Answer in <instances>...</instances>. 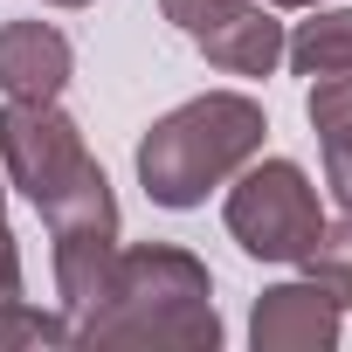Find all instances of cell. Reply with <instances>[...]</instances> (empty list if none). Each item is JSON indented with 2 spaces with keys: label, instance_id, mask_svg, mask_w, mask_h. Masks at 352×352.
Wrapping results in <instances>:
<instances>
[{
  "label": "cell",
  "instance_id": "obj_7",
  "mask_svg": "<svg viewBox=\"0 0 352 352\" xmlns=\"http://www.w3.org/2000/svg\"><path fill=\"white\" fill-rule=\"evenodd\" d=\"M221 76H270L283 63V21L270 0H242V8H228L221 21H208L201 35H187Z\"/></svg>",
  "mask_w": 352,
  "mask_h": 352
},
{
  "label": "cell",
  "instance_id": "obj_10",
  "mask_svg": "<svg viewBox=\"0 0 352 352\" xmlns=\"http://www.w3.org/2000/svg\"><path fill=\"white\" fill-rule=\"evenodd\" d=\"M14 345H76V318L69 311H42L28 297H8L0 304V352H14Z\"/></svg>",
  "mask_w": 352,
  "mask_h": 352
},
{
  "label": "cell",
  "instance_id": "obj_13",
  "mask_svg": "<svg viewBox=\"0 0 352 352\" xmlns=\"http://www.w3.org/2000/svg\"><path fill=\"white\" fill-rule=\"evenodd\" d=\"M228 8H242V0H159V14L180 28V35H201L208 21H221Z\"/></svg>",
  "mask_w": 352,
  "mask_h": 352
},
{
  "label": "cell",
  "instance_id": "obj_15",
  "mask_svg": "<svg viewBox=\"0 0 352 352\" xmlns=\"http://www.w3.org/2000/svg\"><path fill=\"white\" fill-rule=\"evenodd\" d=\"M270 8L283 14V8H324V0H270Z\"/></svg>",
  "mask_w": 352,
  "mask_h": 352
},
{
  "label": "cell",
  "instance_id": "obj_17",
  "mask_svg": "<svg viewBox=\"0 0 352 352\" xmlns=\"http://www.w3.org/2000/svg\"><path fill=\"white\" fill-rule=\"evenodd\" d=\"M49 8H90V0H49Z\"/></svg>",
  "mask_w": 352,
  "mask_h": 352
},
{
  "label": "cell",
  "instance_id": "obj_6",
  "mask_svg": "<svg viewBox=\"0 0 352 352\" xmlns=\"http://www.w3.org/2000/svg\"><path fill=\"white\" fill-rule=\"evenodd\" d=\"M76 76V49L56 21H0V97L56 104Z\"/></svg>",
  "mask_w": 352,
  "mask_h": 352
},
{
  "label": "cell",
  "instance_id": "obj_3",
  "mask_svg": "<svg viewBox=\"0 0 352 352\" xmlns=\"http://www.w3.org/2000/svg\"><path fill=\"white\" fill-rule=\"evenodd\" d=\"M221 228L256 263H304V249L324 228L318 180H311L297 159H263L256 152L235 180L221 187Z\"/></svg>",
  "mask_w": 352,
  "mask_h": 352
},
{
  "label": "cell",
  "instance_id": "obj_11",
  "mask_svg": "<svg viewBox=\"0 0 352 352\" xmlns=\"http://www.w3.org/2000/svg\"><path fill=\"white\" fill-rule=\"evenodd\" d=\"M304 118H311L318 138H331V131L352 124V63L324 69V76H304Z\"/></svg>",
  "mask_w": 352,
  "mask_h": 352
},
{
  "label": "cell",
  "instance_id": "obj_5",
  "mask_svg": "<svg viewBox=\"0 0 352 352\" xmlns=\"http://www.w3.org/2000/svg\"><path fill=\"white\" fill-rule=\"evenodd\" d=\"M345 331V311L324 283L311 276H290V283H270L249 311V345L256 352H331Z\"/></svg>",
  "mask_w": 352,
  "mask_h": 352
},
{
  "label": "cell",
  "instance_id": "obj_9",
  "mask_svg": "<svg viewBox=\"0 0 352 352\" xmlns=\"http://www.w3.org/2000/svg\"><path fill=\"white\" fill-rule=\"evenodd\" d=\"M297 270H304L311 283H324V290L338 297V311H352V214H345V221H324Z\"/></svg>",
  "mask_w": 352,
  "mask_h": 352
},
{
  "label": "cell",
  "instance_id": "obj_4",
  "mask_svg": "<svg viewBox=\"0 0 352 352\" xmlns=\"http://www.w3.org/2000/svg\"><path fill=\"white\" fill-rule=\"evenodd\" d=\"M90 159L83 145V124L56 104H21V97H0V173H8V187L28 194L35 208H49Z\"/></svg>",
  "mask_w": 352,
  "mask_h": 352
},
{
  "label": "cell",
  "instance_id": "obj_8",
  "mask_svg": "<svg viewBox=\"0 0 352 352\" xmlns=\"http://www.w3.org/2000/svg\"><path fill=\"white\" fill-rule=\"evenodd\" d=\"M283 63L297 76H324L352 63V8H311V21H297V35H283Z\"/></svg>",
  "mask_w": 352,
  "mask_h": 352
},
{
  "label": "cell",
  "instance_id": "obj_2",
  "mask_svg": "<svg viewBox=\"0 0 352 352\" xmlns=\"http://www.w3.org/2000/svg\"><path fill=\"white\" fill-rule=\"evenodd\" d=\"M270 138V111L249 90H201L187 104H173L145 138H138V187L152 208H208V194H221L235 173L263 152Z\"/></svg>",
  "mask_w": 352,
  "mask_h": 352
},
{
  "label": "cell",
  "instance_id": "obj_14",
  "mask_svg": "<svg viewBox=\"0 0 352 352\" xmlns=\"http://www.w3.org/2000/svg\"><path fill=\"white\" fill-rule=\"evenodd\" d=\"M8 297H21V249H14L8 214H0V304H8Z\"/></svg>",
  "mask_w": 352,
  "mask_h": 352
},
{
  "label": "cell",
  "instance_id": "obj_16",
  "mask_svg": "<svg viewBox=\"0 0 352 352\" xmlns=\"http://www.w3.org/2000/svg\"><path fill=\"white\" fill-rule=\"evenodd\" d=\"M0 214H8V173H0Z\"/></svg>",
  "mask_w": 352,
  "mask_h": 352
},
{
  "label": "cell",
  "instance_id": "obj_1",
  "mask_svg": "<svg viewBox=\"0 0 352 352\" xmlns=\"http://www.w3.org/2000/svg\"><path fill=\"white\" fill-rule=\"evenodd\" d=\"M83 345H159V352H214L221 311L214 276L180 242H124L104 297L76 318Z\"/></svg>",
  "mask_w": 352,
  "mask_h": 352
},
{
  "label": "cell",
  "instance_id": "obj_12",
  "mask_svg": "<svg viewBox=\"0 0 352 352\" xmlns=\"http://www.w3.org/2000/svg\"><path fill=\"white\" fill-rule=\"evenodd\" d=\"M318 145H324V194L352 214V124L331 131V138H318Z\"/></svg>",
  "mask_w": 352,
  "mask_h": 352
}]
</instances>
